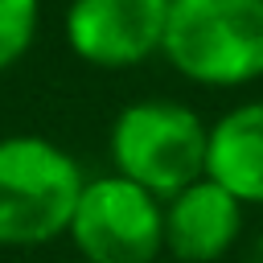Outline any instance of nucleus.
Listing matches in <instances>:
<instances>
[{"label":"nucleus","mask_w":263,"mask_h":263,"mask_svg":"<svg viewBox=\"0 0 263 263\" xmlns=\"http://www.w3.org/2000/svg\"><path fill=\"white\" fill-rule=\"evenodd\" d=\"M210 127L185 103L140 99L111 123V164L152 197L168 201L205 177Z\"/></svg>","instance_id":"nucleus-3"},{"label":"nucleus","mask_w":263,"mask_h":263,"mask_svg":"<svg viewBox=\"0 0 263 263\" xmlns=\"http://www.w3.org/2000/svg\"><path fill=\"white\" fill-rule=\"evenodd\" d=\"M205 177L242 205H263V99L230 107L210 127Z\"/></svg>","instance_id":"nucleus-7"},{"label":"nucleus","mask_w":263,"mask_h":263,"mask_svg":"<svg viewBox=\"0 0 263 263\" xmlns=\"http://www.w3.org/2000/svg\"><path fill=\"white\" fill-rule=\"evenodd\" d=\"M160 53L201 86L263 78V0H168Z\"/></svg>","instance_id":"nucleus-1"},{"label":"nucleus","mask_w":263,"mask_h":263,"mask_svg":"<svg viewBox=\"0 0 263 263\" xmlns=\"http://www.w3.org/2000/svg\"><path fill=\"white\" fill-rule=\"evenodd\" d=\"M255 247H259V251H255V263H263V238H259Z\"/></svg>","instance_id":"nucleus-9"},{"label":"nucleus","mask_w":263,"mask_h":263,"mask_svg":"<svg viewBox=\"0 0 263 263\" xmlns=\"http://www.w3.org/2000/svg\"><path fill=\"white\" fill-rule=\"evenodd\" d=\"M242 234V201L210 177L164 201V251L177 263H218Z\"/></svg>","instance_id":"nucleus-6"},{"label":"nucleus","mask_w":263,"mask_h":263,"mask_svg":"<svg viewBox=\"0 0 263 263\" xmlns=\"http://www.w3.org/2000/svg\"><path fill=\"white\" fill-rule=\"evenodd\" d=\"M37 21H41V0H0V74L29 53L37 37Z\"/></svg>","instance_id":"nucleus-8"},{"label":"nucleus","mask_w":263,"mask_h":263,"mask_svg":"<svg viewBox=\"0 0 263 263\" xmlns=\"http://www.w3.org/2000/svg\"><path fill=\"white\" fill-rule=\"evenodd\" d=\"M168 0H70L66 41L99 70H127L164 41Z\"/></svg>","instance_id":"nucleus-5"},{"label":"nucleus","mask_w":263,"mask_h":263,"mask_svg":"<svg viewBox=\"0 0 263 263\" xmlns=\"http://www.w3.org/2000/svg\"><path fill=\"white\" fill-rule=\"evenodd\" d=\"M66 234L82 263H156L164 251V201L111 173L82 185Z\"/></svg>","instance_id":"nucleus-4"},{"label":"nucleus","mask_w":263,"mask_h":263,"mask_svg":"<svg viewBox=\"0 0 263 263\" xmlns=\"http://www.w3.org/2000/svg\"><path fill=\"white\" fill-rule=\"evenodd\" d=\"M78 160L45 136H0V247H45L70 230Z\"/></svg>","instance_id":"nucleus-2"}]
</instances>
